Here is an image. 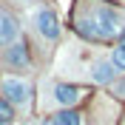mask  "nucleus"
Listing matches in <instances>:
<instances>
[{"instance_id": "1", "label": "nucleus", "mask_w": 125, "mask_h": 125, "mask_svg": "<svg viewBox=\"0 0 125 125\" xmlns=\"http://www.w3.org/2000/svg\"><path fill=\"white\" fill-rule=\"evenodd\" d=\"M77 31L88 40H111L119 31V14L108 6H94L88 14L77 17Z\"/></svg>"}, {"instance_id": "2", "label": "nucleus", "mask_w": 125, "mask_h": 125, "mask_svg": "<svg viewBox=\"0 0 125 125\" xmlns=\"http://www.w3.org/2000/svg\"><path fill=\"white\" fill-rule=\"evenodd\" d=\"M3 94H6V102H14V105H26L29 102V83L17 77H6L3 80Z\"/></svg>"}, {"instance_id": "3", "label": "nucleus", "mask_w": 125, "mask_h": 125, "mask_svg": "<svg viewBox=\"0 0 125 125\" xmlns=\"http://www.w3.org/2000/svg\"><path fill=\"white\" fill-rule=\"evenodd\" d=\"M34 23H37V31L43 37H48V40H54L60 34V23H57V17H54L51 9H40L37 14H34Z\"/></svg>"}, {"instance_id": "4", "label": "nucleus", "mask_w": 125, "mask_h": 125, "mask_svg": "<svg viewBox=\"0 0 125 125\" xmlns=\"http://www.w3.org/2000/svg\"><path fill=\"white\" fill-rule=\"evenodd\" d=\"M17 34H20L17 20L11 14H6V11H0V46H11L17 40Z\"/></svg>"}, {"instance_id": "5", "label": "nucleus", "mask_w": 125, "mask_h": 125, "mask_svg": "<svg viewBox=\"0 0 125 125\" xmlns=\"http://www.w3.org/2000/svg\"><path fill=\"white\" fill-rule=\"evenodd\" d=\"M83 88H77V85H57L54 88V100L60 102V105H74V102H80L83 100Z\"/></svg>"}, {"instance_id": "6", "label": "nucleus", "mask_w": 125, "mask_h": 125, "mask_svg": "<svg viewBox=\"0 0 125 125\" xmlns=\"http://www.w3.org/2000/svg\"><path fill=\"white\" fill-rule=\"evenodd\" d=\"M91 77H94V83H100V85L114 83V62L111 60H97L94 68H91Z\"/></svg>"}, {"instance_id": "7", "label": "nucleus", "mask_w": 125, "mask_h": 125, "mask_svg": "<svg viewBox=\"0 0 125 125\" xmlns=\"http://www.w3.org/2000/svg\"><path fill=\"white\" fill-rule=\"evenodd\" d=\"M6 60L11 62V65H26L29 62V54H26V46L23 43H14V46L6 51Z\"/></svg>"}, {"instance_id": "8", "label": "nucleus", "mask_w": 125, "mask_h": 125, "mask_svg": "<svg viewBox=\"0 0 125 125\" xmlns=\"http://www.w3.org/2000/svg\"><path fill=\"white\" fill-rule=\"evenodd\" d=\"M51 122H54V125H80L83 119H80L77 111H60L57 117H51Z\"/></svg>"}, {"instance_id": "9", "label": "nucleus", "mask_w": 125, "mask_h": 125, "mask_svg": "<svg viewBox=\"0 0 125 125\" xmlns=\"http://www.w3.org/2000/svg\"><path fill=\"white\" fill-rule=\"evenodd\" d=\"M114 68H122L125 71V31H122V37H119V46L114 48Z\"/></svg>"}, {"instance_id": "10", "label": "nucleus", "mask_w": 125, "mask_h": 125, "mask_svg": "<svg viewBox=\"0 0 125 125\" xmlns=\"http://www.w3.org/2000/svg\"><path fill=\"white\" fill-rule=\"evenodd\" d=\"M11 117H14V114H11V105H9L6 100H0V125H9Z\"/></svg>"}, {"instance_id": "11", "label": "nucleus", "mask_w": 125, "mask_h": 125, "mask_svg": "<svg viewBox=\"0 0 125 125\" xmlns=\"http://www.w3.org/2000/svg\"><path fill=\"white\" fill-rule=\"evenodd\" d=\"M43 125H54V122H51V119H48V122H43Z\"/></svg>"}]
</instances>
